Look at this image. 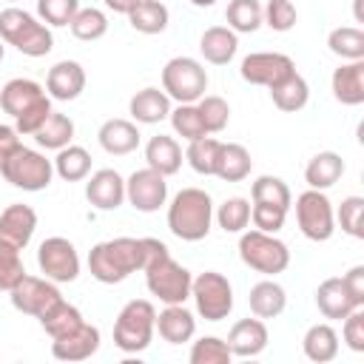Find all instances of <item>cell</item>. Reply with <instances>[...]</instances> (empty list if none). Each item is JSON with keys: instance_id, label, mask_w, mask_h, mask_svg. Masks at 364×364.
Listing matches in <instances>:
<instances>
[{"instance_id": "cell-1", "label": "cell", "mask_w": 364, "mask_h": 364, "mask_svg": "<svg viewBox=\"0 0 364 364\" xmlns=\"http://www.w3.org/2000/svg\"><path fill=\"white\" fill-rule=\"evenodd\" d=\"M145 284L148 293L156 296L162 304H185V299H191V270L182 267L165 242L145 236Z\"/></svg>"}, {"instance_id": "cell-2", "label": "cell", "mask_w": 364, "mask_h": 364, "mask_svg": "<svg viewBox=\"0 0 364 364\" xmlns=\"http://www.w3.org/2000/svg\"><path fill=\"white\" fill-rule=\"evenodd\" d=\"M142 267H145V236L105 239L88 250V273L102 284H119Z\"/></svg>"}, {"instance_id": "cell-3", "label": "cell", "mask_w": 364, "mask_h": 364, "mask_svg": "<svg viewBox=\"0 0 364 364\" xmlns=\"http://www.w3.org/2000/svg\"><path fill=\"white\" fill-rule=\"evenodd\" d=\"M0 108L14 119V128L23 136H31L54 111L43 85L28 77H14L0 88Z\"/></svg>"}, {"instance_id": "cell-4", "label": "cell", "mask_w": 364, "mask_h": 364, "mask_svg": "<svg viewBox=\"0 0 364 364\" xmlns=\"http://www.w3.org/2000/svg\"><path fill=\"white\" fill-rule=\"evenodd\" d=\"M213 225V202L202 188H182L168 205V228L182 242H202Z\"/></svg>"}, {"instance_id": "cell-5", "label": "cell", "mask_w": 364, "mask_h": 364, "mask_svg": "<svg viewBox=\"0 0 364 364\" xmlns=\"http://www.w3.org/2000/svg\"><path fill=\"white\" fill-rule=\"evenodd\" d=\"M0 40L14 46L26 57H46L54 48L51 28L17 6H9L0 11Z\"/></svg>"}, {"instance_id": "cell-6", "label": "cell", "mask_w": 364, "mask_h": 364, "mask_svg": "<svg viewBox=\"0 0 364 364\" xmlns=\"http://www.w3.org/2000/svg\"><path fill=\"white\" fill-rule=\"evenodd\" d=\"M0 173H3V179H6L11 188L37 193V191H46V188L51 185L54 162L46 159V154L20 145V148L11 151L6 159H0Z\"/></svg>"}, {"instance_id": "cell-7", "label": "cell", "mask_w": 364, "mask_h": 364, "mask_svg": "<svg viewBox=\"0 0 364 364\" xmlns=\"http://www.w3.org/2000/svg\"><path fill=\"white\" fill-rule=\"evenodd\" d=\"M154 330H156L154 304L148 299H134L119 310V316L114 321V344L122 353H142V350H148Z\"/></svg>"}, {"instance_id": "cell-8", "label": "cell", "mask_w": 364, "mask_h": 364, "mask_svg": "<svg viewBox=\"0 0 364 364\" xmlns=\"http://www.w3.org/2000/svg\"><path fill=\"white\" fill-rule=\"evenodd\" d=\"M239 259L264 276H276L284 273L290 264V250L287 245L276 236V233H264V230H242L239 236Z\"/></svg>"}, {"instance_id": "cell-9", "label": "cell", "mask_w": 364, "mask_h": 364, "mask_svg": "<svg viewBox=\"0 0 364 364\" xmlns=\"http://www.w3.org/2000/svg\"><path fill=\"white\" fill-rule=\"evenodd\" d=\"M162 91L176 102H196L208 91V71L193 57H173L162 68Z\"/></svg>"}, {"instance_id": "cell-10", "label": "cell", "mask_w": 364, "mask_h": 364, "mask_svg": "<svg viewBox=\"0 0 364 364\" xmlns=\"http://www.w3.org/2000/svg\"><path fill=\"white\" fill-rule=\"evenodd\" d=\"M191 299L196 304V313L205 321H222L233 310V287H230L228 276H222L216 270H205V273L193 276Z\"/></svg>"}, {"instance_id": "cell-11", "label": "cell", "mask_w": 364, "mask_h": 364, "mask_svg": "<svg viewBox=\"0 0 364 364\" xmlns=\"http://www.w3.org/2000/svg\"><path fill=\"white\" fill-rule=\"evenodd\" d=\"M296 222H299V230L310 242H327L336 233V213H333V202L327 199V193L313 191V188L299 193L296 196Z\"/></svg>"}, {"instance_id": "cell-12", "label": "cell", "mask_w": 364, "mask_h": 364, "mask_svg": "<svg viewBox=\"0 0 364 364\" xmlns=\"http://www.w3.org/2000/svg\"><path fill=\"white\" fill-rule=\"evenodd\" d=\"M37 267L46 279L65 284L80 276V253L65 236H48L37 247Z\"/></svg>"}, {"instance_id": "cell-13", "label": "cell", "mask_w": 364, "mask_h": 364, "mask_svg": "<svg viewBox=\"0 0 364 364\" xmlns=\"http://www.w3.org/2000/svg\"><path fill=\"white\" fill-rule=\"evenodd\" d=\"M9 299L14 304V310L26 313V316H34L40 318L46 310H51L63 296L57 290V282L46 279V276H23L11 290H9Z\"/></svg>"}, {"instance_id": "cell-14", "label": "cell", "mask_w": 364, "mask_h": 364, "mask_svg": "<svg viewBox=\"0 0 364 364\" xmlns=\"http://www.w3.org/2000/svg\"><path fill=\"white\" fill-rule=\"evenodd\" d=\"M125 199L139 213H154L168 202V182L154 168H139L125 179Z\"/></svg>"}, {"instance_id": "cell-15", "label": "cell", "mask_w": 364, "mask_h": 364, "mask_svg": "<svg viewBox=\"0 0 364 364\" xmlns=\"http://www.w3.org/2000/svg\"><path fill=\"white\" fill-rule=\"evenodd\" d=\"M290 71H296L293 60L287 54H279V51H253L242 60L239 65V74L245 82L250 85H264V88H273L279 80H284Z\"/></svg>"}, {"instance_id": "cell-16", "label": "cell", "mask_w": 364, "mask_h": 364, "mask_svg": "<svg viewBox=\"0 0 364 364\" xmlns=\"http://www.w3.org/2000/svg\"><path fill=\"white\" fill-rule=\"evenodd\" d=\"M100 350V330L88 321L74 327L71 333L51 338V355L57 361H85Z\"/></svg>"}, {"instance_id": "cell-17", "label": "cell", "mask_w": 364, "mask_h": 364, "mask_svg": "<svg viewBox=\"0 0 364 364\" xmlns=\"http://www.w3.org/2000/svg\"><path fill=\"white\" fill-rule=\"evenodd\" d=\"M85 199L97 210H117L125 202V179L114 168H100L85 182Z\"/></svg>"}, {"instance_id": "cell-18", "label": "cell", "mask_w": 364, "mask_h": 364, "mask_svg": "<svg viewBox=\"0 0 364 364\" xmlns=\"http://www.w3.org/2000/svg\"><path fill=\"white\" fill-rule=\"evenodd\" d=\"M82 88H85V68L77 60H60L48 68L46 91L51 100H60V102L77 100L82 94Z\"/></svg>"}, {"instance_id": "cell-19", "label": "cell", "mask_w": 364, "mask_h": 364, "mask_svg": "<svg viewBox=\"0 0 364 364\" xmlns=\"http://www.w3.org/2000/svg\"><path fill=\"white\" fill-rule=\"evenodd\" d=\"M37 230V213L28 205H9L0 213V242L23 250Z\"/></svg>"}, {"instance_id": "cell-20", "label": "cell", "mask_w": 364, "mask_h": 364, "mask_svg": "<svg viewBox=\"0 0 364 364\" xmlns=\"http://www.w3.org/2000/svg\"><path fill=\"white\" fill-rule=\"evenodd\" d=\"M267 338H270L267 327L259 316L256 318H239L228 333V347L239 358H253L267 347Z\"/></svg>"}, {"instance_id": "cell-21", "label": "cell", "mask_w": 364, "mask_h": 364, "mask_svg": "<svg viewBox=\"0 0 364 364\" xmlns=\"http://www.w3.org/2000/svg\"><path fill=\"white\" fill-rule=\"evenodd\" d=\"M330 85H333V97L341 105H361L364 102V60L341 63L333 71Z\"/></svg>"}, {"instance_id": "cell-22", "label": "cell", "mask_w": 364, "mask_h": 364, "mask_svg": "<svg viewBox=\"0 0 364 364\" xmlns=\"http://www.w3.org/2000/svg\"><path fill=\"white\" fill-rule=\"evenodd\" d=\"M97 139H100V145H102L105 154L125 156V154H131V151L139 148L142 134H139V128L131 119H105L100 125V131H97Z\"/></svg>"}, {"instance_id": "cell-23", "label": "cell", "mask_w": 364, "mask_h": 364, "mask_svg": "<svg viewBox=\"0 0 364 364\" xmlns=\"http://www.w3.org/2000/svg\"><path fill=\"white\" fill-rule=\"evenodd\" d=\"M156 330L159 338L168 344H185L196 333V318L185 304H165V310L156 316Z\"/></svg>"}, {"instance_id": "cell-24", "label": "cell", "mask_w": 364, "mask_h": 364, "mask_svg": "<svg viewBox=\"0 0 364 364\" xmlns=\"http://www.w3.org/2000/svg\"><path fill=\"white\" fill-rule=\"evenodd\" d=\"M199 51L210 65H228L239 51V37L228 26H210L199 40Z\"/></svg>"}, {"instance_id": "cell-25", "label": "cell", "mask_w": 364, "mask_h": 364, "mask_svg": "<svg viewBox=\"0 0 364 364\" xmlns=\"http://www.w3.org/2000/svg\"><path fill=\"white\" fill-rule=\"evenodd\" d=\"M128 111H131V117H134L136 122H142V125H156V122H162V119L171 114V97H168L162 88L148 85V88H142V91H136V94L131 97Z\"/></svg>"}, {"instance_id": "cell-26", "label": "cell", "mask_w": 364, "mask_h": 364, "mask_svg": "<svg viewBox=\"0 0 364 364\" xmlns=\"http://www.w3.org/2000/svg\"><path fill=\"white\" fill-rule=\"evenodd\" d=\"M316 304H318V313L324 316V318H344L347 313H353L355 307H361V304H355L353 301V296H350V290L344 287V282L341 279H324L318 287H316Z\"/></svg>"}, {"instance_id": "cell-27", "label": "cell", "mask_w": 364, "mask_h": 364, "mask_svg": "<svg viewBox=\"0 0 364 364\" xmlns=\"http://www.w3.org/2000/svg\"><path fill=\"white\" fill-rule=\"evenodd\" d=\"M145 162L148 168H154L156 173L162 176H173L179 168H182V148L173 136L168 134H156L148 139L145 145Z\"/></svg>"}, {"instance_id": "cell-28", "label": "cell", "mask_w": 364, "mask_h": 364, "mask_svg": "<svg viewBox=\"0 0 364 364\" xmlns=\"http://www.w3.org/2000/svg\"><path fill=\"white\" fill-rule=\"evenodd\" d=\"M250 168H253V159H250V151L245 145H239V142H222L219 145L213 176H219L222 182H242L250 176Z\"/></svg>"}, {"instance_id": "cell-29", "label": "cell", "mask_w": 364, "mask_h": 364, "mask_svg": "<svg viewBox=\"0 0 364 364\" xmlns=\"http://www.w3.org/2000/svg\"><path fill=\"white\" fill-rule=\"evenodd\" d=\"M341 173H344L341 154H336V151H318L307 162V168H304V182L313 191H327V188H333L341 179Z\"/></svg>"}, {"instance_id": "cell-30", "label": "cell", "mask_w": 364, "mask_h": 364, "mask_svg": "<svg viewBox=\"0 0 364 364\" xmlns=\"http://www.w3.org/2000/svg\"><path fill=\"white\" fill-rule=\"evenodd\" d=\"M247 304H250L253 316H259V318H276L287 307V293H284V287L279 282L264 279V282H256L250 287Z\"/></svg>"}, {"instance_id": "cell-31", "label": "cell", "mask_w": 364, "mask_h": 364, "mask_svg": "<svg viewBox=\"0 0 364 364\" xmlns=\"http://www.w3.org/2000/svg\"><path fill=\"white\" fill-rule=\"evenodd\" d=\"M270 91V100H273V105L279 108V111H287V114H293V111H301L304 105H307V100H310V85H307V80L299 74V71H290L284 80H279L273 88H267Z\"/></svg>"}, {"instance_id": "cell-32", "label": "cell", "mask_w": 364, "mask_h": 364, "mask_svg": "<svg viewBox=\"0 0 364 364\" xmlns=\"http://www.w3.org/2000/svg\"><path fill=\"white\" fill-rule=\"evenodd\" d=\"M34 142L46 151H60L65 145H71L74 139V119L68 114H60V111H51L46 117V122L31 134Z\"/></svg>"}, {"instance_id": "cell-33", "label": "cell", "mask_w": 364, "mask_h": 364, "mask_svg": "<svg viewBox=\"0 0 364 364\" xmlns=\"http://www.w3.org/2000/svg\"><path fill=\"white\" fill-rule=\"evenodd\" d=\"M301 350L310 361L327 364L338 355V333L330 324H313V327H307V333L301 338Z\"/></svg>"}, {"instance_id": "cell-34", "label": "cell", "mask_w": 364, "mask_h": 364, "mask_svg": "<svg viewBox=\"0 0 364 364\" xmlns=\"http://www.w3.org/2000/svg\"><path fill=\"white\" fill-rule=\"evenodd\" d=\"M168 20H171V11L165 3L159 0H139L131 11H128V23L134 31L139 34H162L168 28Z\"/></svg>"}, {"instance_id": "cell-35", "label": "cell", "mask_w": 364, "mask_h": 364, "mask_svg": "<svg viewBox=\"0 0 364 364\" xmlns=\"http://www.w3.org/2000/svg\"><path fill=\"white\" fill-rule=\"evenodd\" d=\"M54 162V173L65 182H80L91 173V154L82 145H65L57 151Z\"/></svg>"}, {"instance_id": "cell-36", "label": "cell", "mask_w": 364, "mask_h": 364, "mask_svg": "<svg viewBox=\"0 0 364 364\" xmlns=\"http://www.w3.org/2000/svg\"><path fill=\"white\" fill-rule=\"evenodd\" d=\"M40 327L51 336V338H60V336H65V333H71L74 327H80L85 318H82V313L74 307V304H68L65 299H60L51 310H46L40 318Z\"/></svg>"}, {"instance_id": "cell-37", "label": "cell", "mask_w": 364, "mask_h": 364, "mask_svg": "<svg viewBox=\"0 0 364 364\" xmlns=\"http://www.w3.org/2000/svg\"><path fill=\"white\" fill-rule=\"evenodd\" d=\"M225 20H228V28H233L236 34H250L264 23L262 3L259 0H230L225 9Z\"/></svg>"}, {"instance_id": "cell-38", "label": "cell", "mask_w": 364, "mask_h": 364, "mask_svg": "<svg viewBox=\"0 0 364 364\" xmlns=\"http://www.w3.org/2000/svg\"><path fill=\"white\" fill-rule=\"evenodd\" d=\"M327 46L336 57L347 60H364V31L355 26H338L327 34Z\"/></svg>"}, {"instance_id": "cell-39", "label": "cell", "mask_w": 364, "mask_h": 364, "mask_svg": "<svg viewBox=\"0 0 364 364\" xmlns=\"http://www.w3.org/2000/svg\"><path fill=\"white\" fill-rule=\"evenodd\" d=\"M250 202L279 205V208L290 210V202H293V196H290V188H287V182H284V179L264 173V176H259V179L250 185Z\"/></svg>"}, {"instance_id": "cell-40", "label": "cell", "mask_w": 364, "mask_h": 364, "mask_svg": "<svg viewBox=\"0 0 364 364\" xmlns=\"http://www.w3.org/2000/svg\"><path fill=\"white\" fill-rule=\"evenodd\" d=\"M68 28H71V34H74L77 40L94 43V40L105 37V31H108V17H105V11L88 6V9H80V11L74 14V20L68 23Z\"/></svg>"}, {"instance_id": "cell-41", "label": "cell", "mask_w": 364, "mask_h": 364, "mask_svg": "<svg viewBox=\"0 0 364 364\" xmlns=\"http://www.w3.org/2000/svg\"><path fill=\"white\" fill-rule=\"evenodd\" d=\"M219 228L225 233H242L247 225H250V199L245 196H230L219 205V210L213 213Z\"/></svg>"}, {"instance_id": "cell-42", "label": "cell", "mask_w": 364, "mask_h": 364, "mask_svg": "<svg viewBox=\"0 0 364 364\" xmlns=\"http://www.w3.org/2000/svg\"><path fill=\"white\" fill-rule=\"evenodd\" d=\"M171 125H173V131L182 136V139H188V142H193V139H199V136H208V131H205V122H202V117H199V108H196V102H179L176 108H171Z\"/></svg>"}, {"instance_id": "cell-43", "label": "cell", "mask_w": 364, "mask_h": 364, "mask_svg": "<svg viewBox=\"0 0 364 364\" xmlns=\"http://www.w3.org/2000/svg\"><path fill=\"white\" fill-rule=\"evenodd\" d=\"M219 139L213 136H199L193 142H188V151H185V159L188 165L202 173V176H213V168H216V156H219Z\"/></svg>"}, {"instance_id": "cell-44", "label": "cell", "mask_w": 364, "mask_h": 364, "mask_svg": "<svg viewBox=\"0 0 364 364\" xmlns=\"http://www.w3.org/2000/svg\"><path fill=\"white\" fill-rule=\"evenodd\" d=\"M196 108H199V117H202L208 134H219V131H225V125H228V119H230V105H228L222 97H216V94H205V97L196 100Z\"/></svg>"}, {"instance_id": "cell-45", "label": "cell", "mask_w": 364, "mask_h": 364, "mask_svg": "<svg viewBox=\"0 0 364 364\" xmlns=\"http://www.w3.org/2000/svg\"><path fill=\"white\" fill-rule=\"evenodd\" d=\"M188 358H191V364H228L233 358V353H230L228 341H222L216 336H205V338L193 341Z\"/></svg>"}, {"instance_id": "cell-46", "label": "cell", "mask_w": 364, "mask_h": 364, "mask_svg": "<svg viewBox=\"0 0 364 364\" xmlns=\"http://www.w3.org/2000/svg\"><path fill=\"white\" fill-rule=\"evenodd\" d=\"M336 213V222L341 225V230L347 233V236H353V239H361L364 236V199L361 196H347V199H341V205H338V210H333Z\"/></svg>"}, {"instance_id": "cell-47", "label": "cell", "mask_w": 364, "mask_h": 364, "mask_svg": "<svg viewBox=\"0 0 364 364\" xmlns=\"http://www.w3.org/2000/svg\"><path fill=\"white\" fill-rule=\"evenodd\" d=\"M80 11V0H37V14L46 26H68Z\"/></svg>"}, {"instance_id": "cell-48", "label": "cell", "mask_w": 364, "mask_h": 364, "mask_svg": "<svg viewBox=\"0 0 364 364\" xmlns=\"http://www.w3.org/2000/svg\"><path fill=\"white\" fill-rule=\"evenodd\" d=\"M284 219H287V210L279 208V205H264V202H250V222L256 230H264V233H279L284 228Z\"/></svg>"}, {"instance_id": "cell-49", "label": "cell", "mask_w": 364, "mask_h": 364, "mask_svg": "<svg viewBox=\"0 0 364 364\" xmlns=\"http://www.w3.org/2000/svg\"><path fill=\"white\" fill-rule=\"evenodd\" d=\"M23 276H26V267H23L20 250L11 247V245H3V242H0V290L9 293Z\"/></svg>"}, {"instance_id": "cell-50", "label": "cell", "mask_w": 364, "mask_h": 364, "mask_svg": "<svg viewBox=\"0 0 364 364\" xmlns=\"http://www.w3.org/2000/svg\"><path fill=\"white\" fill-rule=\"evenodd\" d=\"M262 20L273 28V31H290L299 20L296 6L290 0H267V6L262 9Z\"/></svg>"}, {"instance_id": "cell-51", "label": "cell", "mask_w": 364, "mask_h": 364, "mask_svg": "<svg viewBox=\"0 0 364 364\" xmlns=\"http://www.w3.org/2000/svg\"><path fill=\"white\" fill-rule=\"evenodd\" d=\"M344 341L353 353H364V307L344 316Z\"/></svg>"}, {"instance_id": "cell-52", "label": "cell", "mask_w": 364, "mask_h": 364, "mask_svg": "<svg viewBox=\"0 0 364 364\" xmlns=\"http://www.w3.org/2000/svg\"><path fill=\"white\" fill-rule=\"evenodd\" d=\"M341 282H344V287L350 290L353 301L364 307V264H355V267H350V270L341 276Z\"/></svg>"}, {"instance_id": "cell-53", "label": "cell", "mask_w": 364, "mask_h": 364, "mask_svg": "<svg viewBox=\"0 0 364 364\" xmlns=\"http://www.w3.org/2000/svg\"><path fill=\"white\" fill-rule=\"evenodd\" d=\"M23 142H20V134L14 125H0V159H6L11 151H17Z\"/></svg>"}, {"instance_id": "cell-54", "label": "cell", "mask_w": 364, "mask_h": 364, "mask_svg": "<svg viewBox=\"0 0 364 364\" xmlns=\"http://www.w3.org/2000/svg\"><path fill=\"white\" fill-rule=\"evenodd\" d=\"M102 3H105L111 11H117V14H128L139 0H102Z\"/></svg>"}, {"instance_id": "cell-55", "label": "cell", "mask_w": 364, "mask_h": 364, "mask_svg": "<svg viewBox=\"0 0 364 364\" xmlns=\"http://www.w3.org/2000/svg\"><path fill=\"white\" fill-rule=\"evenodd\" d=\"M191 3H193L196 9H210V6L216 3V0H191Z\"/></svg>"}, {"instance_id": "cell-56", "label": "cell", "mask_w": 364, "mask_h": 364, "mask_svg": "<svg viewBox=\"0 0 364 364\" xmlns=\"http://www.w3.org/2000/svg\"><path fill=\"white\" fill-rule=\"evenodd\" d=\"M3 57H6V46H3V40H0V63H3Z\"/></svg>"}, {"instance_id": "cell-57", "label": "cell", "mask_w": 364, "mask_h": 364, "mask_svg": "<svg viewBox=\"0 0 364 364\" xmlns=\"http://www.w3.org/2000/svg\"><path fill=\"white\" fill-rule=\"evenodd\" d=\"M9 3H17V0H9Z\"/></svg>"}]
</instances>
